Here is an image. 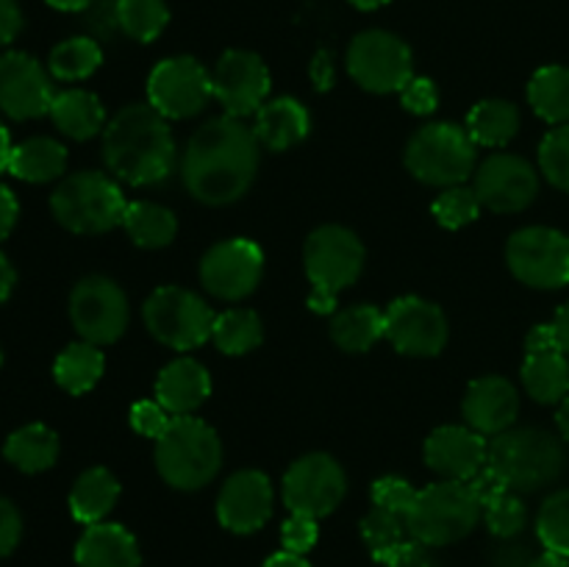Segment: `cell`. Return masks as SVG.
<instances>
[{
    "mask_svg": "<svg viewBox=\"0 0 569 567\" xmlns=\"http://www.w3.org/2000/svg\"><path fill=\"white\" fill-rule=\"evenodd\" d=\"M50 120L64 137L87 142V139L103 133L106 109L98 94L87 92V89H64V92H56Z\"/></svg>",
    "mask_w": 569,
    "mask_h": 567,
    "instance_id": "484cf974",
    "label": "cell"
},
{
    "mask_svg": "<svg viewBox=\"0 0 569 567\" xmlns=\"http://www.w3.org/2000/svg\"><path fill=\"white\" fill-rule=\"evenodd\" d=\"M383 322H387L383 337L403 356L431 359V356L442 354L448 345L450 328L442 306L417 298V295L392 300L383 311Z\"/></svg>",
    "mask_w": 569,
    "mask_h": 567,
    "instance_id": "2e32d148",
    "label": "cell"
},
{
    "mask_svg": "<svg viewBox=\"0 0 569 567\" xmlns=\"http://www.w3.org/2000/svg\"><path fill=\"white\" fill-rule=\"evenodd\" d=\"M264 276V250L248 237H231L211 245L200 259V284L220 300H242L256 292Z\"/></svg>",
    "mask_w": 569,
    "mask_h": 567,
    "instance_id": "9a60e30c",
    "label": "cell"
},
{
    "mask_svg": "<svg viewBox=\"0 0 569 567\" xmlns=\"http://www.w3.org/2000/svg\"><path fill=\"white\" fill-rule=\"evenodd\" d=\"M103 350L92 342H72L56 356L53 365V378L64 392L70 395H83L100 381L103 376Z\"/></svg>",
    "mask_w": 569,
    "mask_h": 567,
    "instance_id": "836d02e7",
    "label": "cell"
},
{
    "mask_svg": "<svg viewBox=\"0 0 569 567\" xmlns=\"http://www.w3.org/2000/svg\"><path fill=\"white\" fill-rule=\"evenodd\" d=\"M489 439L470 426H442L428 434L426 465L445 481H470L487 467Z\"/></svg>",
    "mask_w": 569,
    "mask_h": 567,
    "instance_id": "44dd1931",
    "label": "cell"
},
{
    "mask_svg": "<svg viewBox=\"0 0 569 567\" xmlns=\"http://www.w3.org/2000/svg\"><path fill=\"white\" fill-rule=\"evenodd\" d=\"M11 148H14V145H11V137H9V128H6V126H3V122H0V172H6V170H9Z\"/></svg>",
    "mask_w": 569,
    "mask_h": 567,
    "instance_id": "91938a15",
    "label": "cell"
},
{
    "mask_svg": "<svg viewBox=\"0 0 569 567\" xmlns=\"http://www.w3.org/2000/svg\"><path fill=\"white\" fill-rule=\"evenodd\" d=\"M528 100L531 109L550 126H567L569 122V67L550 64L533 72L528 83Z\"/></svg>",
    "mask_w": 569,
    "mask_h": 567,
    "instance_id": "e575fe53",
    "label": "cell"
},
{
    "mask_svg": "<svg viewBox=\"0 0 569 567\" xmlns=\"http://www.w3.org/2000/svg\"><path fill=\"white\" fill-rule=\"evenodd\" d=\"M320 539V526H317L315 517L306 515H292L289 520H283L281 526V545L287 554L306 556Z\"/></svg>",
    "mask_w": 569,
    "mask_h": 567,
    "instance_id": "f6af8a7d",
    "label": "cell"
},
{
    "mask_svg": "<svg viewBox=\"0 0 569 567\" xmlns=\"http://www.w3.org/2000/svg\"><path fill=\"white\" fill-rule=\"evenodd\" d=\"M506 261L517 281L533 289H559L569 284V237L548 226H528L511 233Z\"/></svg>",
    "mask_w": 569,
    "mask_h": 567,
    "instance_id": "8fae6325",
    "label": "cell"
},
{
    "mask_svg": "<svg viewBox=\"0 0 569 567\" xmlns=\"http://www.w3.org/2000/svg\"><path fill=\"white\" fill-rule=\"evenodd\" d=\"M481 209L483 206L481 200H478L476 189L467 187V183H456V187L442 189L431 206L433 220L442 228H448V231H459V228L476 222Z\"/></svg>",
    "mask_w": 569,
    "mask_h": 567,
    "instance_id": "60d3db41",
    "label": "cell"
},
{
    "mask_svg": "<svg viewBox=\"0 0 569 567\" xmlns=\"http://www.w3.org/2000/svg\"><path fill=\"white\" fill-rule=\"evenodd\" d=\"M483 517V506L467 481H437L417 493L409 515V534L428 548H442L470 537Z\"/></svg>",
    "mask_w": 569,
    "mask_h": 567,
    "instance_id": "ba28073f",
    "label": "cell"
},
{
    "mask_svg": "<svg viewBox=\"0 0 569 567\" xmlns=\"http://www.w3.org/2000/svg\"><path fill=\"white\" fill-rule=\"evenodd\" d=\"M348 493L342 465L328 454H306L283 472V504L292 515L328 517Z\"/></svg>",
    "mask_w": 569,
    "mask_h": 567,
    "instance_id": "5bb4252c",
    "label": "cell"
},
{
    "mask_svg": "<svg viewBox=\"0 0 569 567\" xmlns=\"http://www.w3.org/2000/svg\"><path fill=\"white\" fill-rule=\"evenodd\" d=\"M400 103L406 111L417 117H428L437 111L439 106V89L431 78L415 76L403 89H400Z\"/></svg>",
    "mask_w": 569,
    "mask_h": 567,
    "instance_id": "bcb514c9",
    "label": "cell"
},
{
    "mask_svg": "<svg viewBox=\"0 0 569 567\" xmlns=\"http://www.w3.org/2000/svg\"><path fill=\"white\" fill-rule=\"evenodd\" d=\"M472 189L483 209L515 215L528 209L539 195V176L528 159L517 153H492L472 172Z\"/></svg>",
    "mask_w": 569,
    "mask_h": 567,
    "instance_id": "e0dca14e",
    "label": "cell"
},
{
    "mask_svg": "<svg viewBox=\"0 0 569 567\" xmlns=\"http://www.w3.org/2000/svg\"><path fill=\"white\" fill-rule=\"evenodd\" d=\"M261 567H311V565L306 561V556H295V554H287V550H278V554H272Z\"/></svg>",
    "mask_w": 569,
    "mask_h": 567,
    "instance_id": "6f0895ef",
    "label": "cell"
},
{
    "mask_svg": "<svg viewBox=\"0 0 569 567\" xmlns=\"http://www.w3.org/2000/svg\"><path fill=\"white\" fill-rule=\"evenodd\" d=\"M17 217H20V203H17L14 192L0 183V242H3V239L11 233Z\"/></svg>",
    "mask_w": 569,
    "mask_h": 567,
    "instance_id": "f5cc1de1",
    "label": "cell"
},
{
    "mask_svg": "<svg viewBox=\"0 0 569 567\" xmlns=\"http://www.w3.org/2000/svg\"><path fill=\"white\" fill-rule=\"evenodd\" d=\"M383 311L370 304L348 306L331 317V339L345 354H367L378 339H383Z\"/></svg>",
    "mask_w": 569,
    "mask_h": 567,
    "instance_id": "1f68e13d",
    "label": "cell"
},
{
    "mask_svg": "<svg viewBox=\"0 0 569 567\" xmlns=\"http://www.w3.org/2000/svg\"><path fill=\"white\" fill-rule=\"evenodd\" d=\"M122 228L133 245L144 250H159L176 239L178 220L167 206L150 203V200H133L126 206Z\"/></svg>",
    "mask_w": 569,
    "mask_h": 567,
    "instance_id": "d6a6232c",
    "label": "cell"
},
{
    "mask_svg": "<svg viewBox=\"0 0 569 567\" xmlns=\"http://www.w3.org/2000/svg\"><path fill=\"white\" fill-rule=\"evenodd\" d=\"M22 31V11L17 0H0V48L14 42Z\"/></svg>",
    "mask_w": 569,
    "mask_h": 567,
    "instance_id": "f907efd6",
    "label": "cell"
},
{
    "mask_svg": "<svg viewBox=\"0 0 569 567\" xmlns=\"http://www.w3.org/2000/svg\"><path fill=\"white\" fill-rule=\"evenodd\" d=\"M537 537L545 550L569 556V489H559L537 515Z\"/></svg>",
    "mask_w": 569,
    "mask_h": 567,
    "instance_id": "b9f144b4",
    "label": "cell"
},
{
    "mask_svg": "<svg viewBox=\"0 0 569 567\" xmlns=\"http://www.w3.org/2000/svg\"><path fill=\"white\" fill-rule=\"evenodd\" d=\"M483 520H487V528L500 539H515L517 534L526 528L528 523V509L526 500H522L520 493L503 487L495 495H489L483 500Z\"/></svg>",
    "mask_w": 569,
    "mask_h": 567,
    "instance_id": "ab89813d",
    "label": "cell"
},
{
    "mask_svg": "<svg viewBox=\"0 0 569 567\" xmlns=\"http://www.w3.org/2000/svg\"><path fill=\"white\" fill-rule=\"evenodd\" d=\"M156 470L172 489L194 493L214 481L222 467V442L209 422L192 415L172 417L156 439Z\"/></svg>",
    "mask_w": 569,
    "mask_h": 567,
    "instance_id": "5b68a950",
    "label": "cell"
},
{
    "mask_svg": "<svg viewBox=\"0 0 569 567\" xmlns=\"http://www.w3.org/2000/svg\"><path fill=\"white\" fill-rule=\"evenodd\" d=\"M272 500L276 493L270 476L261 470H239L217 495V520L233 534H253L270 520Z\"/></svg>",
    "mask_w": 569,
    "mask_h": 567,
    "instance_id": "ffe728a7",
    "label": "cell"
},
{
    "mask_svg": "<svg viewBox=\"0 0 569 567\" xmlns=\"http://www.w3.org/2000/svg\"><path fill=\"white\" fill-rule=\"evenodd\" d=\"M0 365H3V350H0Z\"/></svg>",
    "mask_w": 569,
    "mask_h": 567,
    "instance_id": "e7e4bbea",
    "label": "cell"
},
{
    "mask_svg": "<svg viewBox=\"0 0 569 567\" xmlns=\"http://www.w3.org/2000/svg\"><path fill=\"white\" fill-rule=\"evenodd\" d=\"M520 376L522 387L537 404H561L569 395V359L559 348L526 354Z\"/></svg>",
    "mask_w": 569,
    "mask_h": 567,
    "instance_id": "83f0119b",
    "label": "cell"
},
{
    "mask_svg": "<svg viewBox=\"0 0 569 567\" xmlns=\"http://www.w3.org/2000/svg\"><path fill=\"white\" fill-rule=\"evenodd\" d=\"M461 411L472 431L483 437H498L515 428L517 415H520V395L509 378L481 376L467 387Z\"/></svg>",
    "mask_w": 569,
    "mask_h": 567,
    "instance_id": "7402d4cb",
    "label": "cell"
},
{
    "mask_svg": "<svg viewBox=\"0 0 569 567\" xmlns=\"http://www.w3.org/2000/svg\"><path fill=\"white\" fill-rule=\"evenodd\" d=\"M211 395V378L200 361L181 356L172 359L156 378V400L172 417H183L198 411Z\"/></svg>",
    "mask_w": 569,
    "mask_h": 567,
    "instance_id": "603a6c76",
    "label": "cell"
},
{
    "mask_svg": "<svg viewBox=\"0 0 569 567\" xmlns=\"http://www.w3.org/2000/svg\"><path fill=\"white\" fill-rule=\"evenodd\" d=\"M120 31L137 42H153L170 22L164 0H117Z\"/></svg>",
    "mask_w": 569,
    "mask_h": 567,
    "instance_id": "74e56055",
    "label": "cell"
},
{
    "mask_svg": "<svg viewBox=\"0 0 569 567\" xmlns=\"http://www.w3.org/2000/svg\"><path fill=\"white\" fill-rule=\"evenodd\" d=\"M465 128L478 148H506L520 131V109L511 100L487 98L472 106Z\"/></svg>",
    "mask_w": 569,
    "mask_h": 567,
    "instance_id": "f1b7e54d",
    "label": "cell"
},
{
    "mask_svg": "<svg viewBox=\"0 0 569 567\" xmlns=\"http://www.w3.org/2000/svg\"><path fill=\"white\" fill-rule=\"evenodd\" d=\"M350 3L361 11H376V9H381V6H387L389 0H350Z\"/></svg>",
    "mask_w": 569,
    "mask_h": 567,
    "instance_id": "be15d7a7",
    "label": "cell"
},
{
    "mask_svg": "<svg viewBox=\"0 0 569 567\" xmlns=\"http://www.w3.org/2000/svg\"><path fill=\"white\" fill-rule=\"evenodd\" d=\"M67 167L64 145L50 137H31L11 148L9 172L28 183H48L61 178Z\"/></svg>",
    "mask_w": 569,
    "mask_h": 567,
    "instance_id": "f546056e",
    "label": "cell"
},
{
    "mask_svg": "<svg viewBox=\"0 0 569 567\" xmlns=\"http://www.w3.org/2000/svg\"><path fill=\"white\" fill-rule=\"evenodd\" d=\"M22 537V517L11 500L0 498V559L17 548Z\"/></svg>",
    "mask_w": 569,
    "mask_h": 567,
    "instance_id": "681fc988",
    "label": "cell"
},
{
    "mask_svg": "<svg viewBox=\"0 0 569 567\" xmlns=\"http://www.w3.org/2000/svg\"><path fill=\"white\" fill-rule=\"evenodd\" d=\"M120 500V481L106 467H89L76 478L70 489V511L83 526H94L109 517Z\"/></svg>",
    "mask_w": 569,
    "mask_h": 567,
    "instance_id": "4316f807",
    "label": "cell"
},
{
    "mask_svg": "<svg viewBox=\"0 0 569 567\" xmlns=\"http://www.w3.org/2000/svg\"><path fill=\"white\" fill-rule=\"evenodd\" d=\"M528 567H569V556L553 554V550H545V554L533 556Z\"/></svg>",
    "mask_w": 569,
    "mask_h": 567,
    "instance_id": "680465c9",
    "label": "cell"
},
{
    "mask_svg": "<svg viewBox=\"0 0 569 567\" xmlns=\"http://www.w3.org/2000/svg\"><path fill=\"white\" fill-rule=\"evenodd\" d=\"M303 267L311 284L309 309L333 315L339 292L353 287L365 270V245L350 228L320 226L306 239Z\"/></svg>",
    "mask_w": 569,
    "mask_h": 567,
    "instance_id": "277c9868",
    "label": "cell"
},
{
    "mask_svg": "<svg viewBox=\"0 0 569 567\" xmlns=\"http://www.w3.org/2000/svg\"><path fill=\"white\" fill-rule=\"evenodd\" d=\"M487 467L515 493H537L567 470V450L542 428H509L489 439Z\"/></svg>",
    "mask_w": 569,
    "mask_h": 567,
    "instance_id": "3957f363",
    "label": "cell"
},
{
    "mask_svg": "<svg viewBox=\"0 0 569 567\" xmlns=\"http://www.w3.org/2000/svg\"><path fill=\"white\" fill-rule=\"evenodd\" d=\"M553 348H559V342H556L553 322L531 328V334H528V339H526V354H531V350H553Z\"/></svg>",
    "mask_w": 569,
    "mask_h": 567,
    "instance_id": "db71d44e",
    "label": "cell"
},
{
    "mask_svg": "<svg viewBox=\"0 0 569 567\" xmlns=\"http://www.w3.org/2000/svg\"><path fill=\"white\" fill-rule=\"evenodd\" d=\"M53 81L33 56L9 50L0 56V111L11 120H37L50 115L53 106Z\"/></svg>",
    "mask_w": 569,
    "mask_h": 567,
    "instance_id": "d6986e66",
    "label": "cell"
},
{
    "mask_svg": "<svg viewBox=\"0 0 569 567\" xmlns=\"http://www.w3.org/2000/svg\"><path fill=\"white\" fill-rule=\"evenodd\" d=\"M3 456L9 465H14L22 472H42L50 470L59 459V437L53 428L42 426V422H31L22 426L6 439Z\"/></svg>",
    "mask_w": 569,
    "mask_h": 567,
    "instance_id": "4dcf8cb0",
    "label": "cell"
},
{
    "mask_svg": "<svg viewBox=\"0 0 569 567\" xmlns=\"http://www.w3.org/2000/svg\"><path fill=\"white\" fill-rule=\"evenodd\" d=\"M539 170L561 192H569V122L556 126L539 145Z\"/></svg>",
    "mask_w": 569,
    "mask_h": 567,
    "instance_id": "7bdbcfd3",
    "label": "cell"
},
{
    "mask_svg": "<svg viewBox=\"0 0 569 567\" xmlns=\"http://www.w3.org/2000/svg\"><path fill=\"white\" fill-rule=\"evenodd\" d=\"M420 489L411 487L406 478L400 476H383L372 484L370 495H372V506H381V509L395 511V515L406 517L409 520L411 509H415V500Z\"/></svg>",
    "mask_w": 569,
    "mask_h": 567,
    "instance_id": "ee69618b",
    "label": "cell"
},
{
    "mask_svg": "<svg viewBox=\"0 0 569 567\" xmlns=\"http://www.w3.org/2000/svg\"><path fill=\"white\" fill-rule=\"evenodd\" d=\"M264 339V326L253 309H228L217 315L214 328H211V342L226 356H244L256 350Z\"/></svg>",
    "mask_w": 569,
    "mask_h": 567,
    "instance_id": "d590c367",
    "label": "cell"
},
{
    "mask_svg": "<svg viewBox=\"0 0 569 567\" xmlns=\"http://www.w3.org/2000/svg\"><path fill=\"white\" fill-rule=\"evenodd\" d=\"M44 3L59 11H87L92 6V0H44Z\"/></svg>",
    "mask_w": 569,
    "mask_h": 567,
    "instance_id": "94428289",
    "label": "cell"
},
{
    "mask_svg": "<svg viewBox=\"0 0 569 567\" xmlns=\"http://www.w3.org/2000/svg\"><path fill=\"white\" fill-rule=\"evenodd\" d=\"M128 298L117 281L106 276H87L70 292V320L78 337L92 345H111L126 334Z\"/></svg>",
    "mask_w": 569,
    "mask_h": 567,
    "instance_id": "4fadbf2b",
    "label": "cell"
},
{
    "mask_svg": "<svg viewBox=\"0 0 569 567\" xmlns=\"http://www.w3.org/2000/svg\"><path fill=\"white\" fill-rule=\"evenodd\" d=\"M14 284H17L14 267H11V261L0 253V304H3V300H9Z\"/></svg>",
    "mask_w": 569,
    "mask_h": 567,
    "instance_id": "9f6ffc18",
    "label": "cell"
},
{
    "mask_svg": "<svg viewBox=\"0 0 569 567\" xmlns=\"http://www.w3.org/2000/svg\"><path fill=\"white\" fill-rule=\"evenodd\" d=\"M383 567H437L431 548L422 545L420 539L409 537L403 545H398L395 550H389L381 559Z\"/></svg>",
    "mask_w": 569,
    "mask_h": 567,
    "instance_id": "c3c4849f",
    "label": "cell"
},
{
    "mask_svg": "<svg viewBox=\"0 0 569 567\" xmlns=\"http://www.w3.org/2000/svg\"><path fill=\"white\" fill-rule=\"evenodd\" d=\"M406 170L428 187L448 189L467 183L478 167V145L465 126L456 122H431L420 128L406 145Z\"/></svg>",
    "mask_w": 569,
    "mask_h": 567,
    "instance_id": "8992f818",
    "label": "cell"
},
{
    "mask_svg": "<svg viewBox=\"0 0 569 567\" xmlns=\"http://www.w3.org/2000/svg\"><path fill=\"white\" fill-rule=\"evenodd\" d=\"M103 161L131 187H153L176 170V137L150 103L122 106L103 128Z\"/></svg>",
    "mask_w": 569,
    "mask_h": 567,
    "instance_id": "7a4b0ae2",
    "label": "cell"
},
{
    "mask_svg": "<svg viewBox=\"0 0 569 567\" xmlns=\"http://www.w3.org/2000/svg\"><path fill=\"white\" fill-rule=\"evenodd\" d=\"M311 83H315L320 92H328L333 87V78H337V70H333V56L331 50H317V56L311 59L309 67Z\"/></svg>",
    "mask_w": 569,
    "mask_h": 567,
    "instance_id": "816d5d0a",
    "label": "cell"
},
{
    "mask_svg": "<svg viewBox=\"0 0 569 567\" xmlns=\"http://www.w3.org/2000/svg\"><path fill=\"white\" fill-rule=\"evenodd\" d=\"M214 98L211 72L192 56L159 61L148 76V103L167 120H189Z\"/></svg>",
    "mask_w": 569,
    "mask_h": 567,
    "instance_id": "7c38bea8",
    "label": "cell"
},
{
    "mask_svg": "<svg viewBox=\"0 0 569 567\" xmlns=\"http://www.w3.org/2000/svg\"><path fill=\"white\" fill-rule=\"evenodd\" d=\"M261 145L239 117L206 120L181 156V181L206 206H231L248 195L259 172Z\"/></svg>",
    "mask_w": 569,
    "mask_h": 567,
    "instance_id": "6da1fadb",
    "label": "cell"
},
{
    "mask_svg": "<svg viewBox=\"0 0 569 567\" xmlns=\"http://www.w3.org/2000/svg\"><path fill=\"white\" fill-rule=\"evenodd\" d=\"M103 64V50L92 37L64 39L50 50L48 70L59 81H83Z\"/></svg>",
    "mask_w": 569,
    "mask_h": 567,
    "instance_id": "8d00e7d4",
    "label": "cell"
},
{
    "mask_svg": "<svg viewBox=\"0 0 569 567\" xmlns=\"http://www.w3.org/2000/svg\"><path fill=\"white\" fill-rule=\"evenodd\" d=\"M131 426L133 431L142 434L148 439H159L167 431V426L172 422L170 411L159 404V400H137L131 406Z\"/></svg>",
    "mask_w": 569,
    "mask_h": 567,
    "instance_id": "7dc6e473",
    "label": "cell"
},
{
    "mask_svg": "<svg viewBox=\"0 0 569 567\" xmlns=\"http://www.w3.org/2000/svg\"><path fill=\"white\" fill-rule=\"evenodd\" d=\"M148 331L172 350L200 348L211 339L217 315L198 292L183 287H159L142 306Z\"/></svg>",
    "mask_w": 569,
    "mask_h": 567,
    "instance_id": "9c48e42d",
    "label": "cell"
},
{
    "mask_svg": "<svg viewBox=\"0 0 569 567\" xmlns=\"http://www.w3.org/2000/svg\"><path fill=\"white\" fill-rule=\"evenodd\" d=\"M126 206L120 183L98 170L72 172L50 195V211L72 233H106L122 226Z\"/></svg>",
    "mask_w": 569,
    "mask_h": 567,
    "instance_id": "52a82bcc",
    "label": "cell"
},
{
    "mask_svg": "<svg viewBox=\"0 0 569 567\" xmlns=\"http://www.w3.org/2000/svg\"><path fill=\"white\" fill-rule=\"evenodd\" d=\"M556 426H559L561 437L569 442V395L559 404V411H556Z\"/></svg>",
    "mask_w": 569,
    "mask_h": 567,
    "instance_id": "6125c7cd",
    "label": "cell"
},
{
    "mask_svg": "<svg viewBox=\"0 0 569 567\" xmlns=\"http://www.w3.org/2000/svg\"><path fill=\"white\" fill-rule=\"evenodd\" d=\"M78 567H142L137 537L120 523L87 526L76 545Z\"/></svg>",
    "mask_w": 569,
    "mask_h": 567,
    "instance_id": "cb8c5ba5",
    "label": "cell"
},
{
    "mask_svg": "<svg viewBox=\"0 0 569 567\" xmlns=\"http://www.w3.org/2000/svg\"><path fill=\"white\" fill-rule=\"evenodd\" d=\"M311 131V115L298 98H272L256 111L253 133L259 139L261 148L272 150H289L295 145L303 142Z\"/></svg>",
    "mask_w": 569,
    "mask_h": 567,
    "instance_id": "d4e9b609",
    "label": "cell"
},
{
    "mask_svg": "<svg viewBox=\"0 0 569 567\" xmlns=\"http://www.w3.org/2000/svg\"><path fill=\"white\" fill-rule=\"evenodd\" d=\"M348 72L361 89L376 94L400 92L415 78V59L411 50L398 33L361 31L348 48Z\"/></svg>",
    "mask_w": 569,
    "mask_h": 567,
    "instance_id": "30bf717a",
    "label": "cell"
},
{
    "mask_svg": "<svg viewBox=\"0 0 569 567\" xmlns=\"http://www.w3.org/2000/svg\"><path fill=\"white\" fill-rule=\"evenodd\" d=\"M214 98L231 117H248L256 115L261 106L267 103L270 94V70H267L264 59L253 50H226L217 61L214 72Z\"/></svg>",
    "mask_w": 569,
    "mask_h": 567,
    "instance_id": "ac0fdd59",
    "label": "cell"
},
{
    "mask_svg": "<svg viewBox=\"0 0 569 567\" xmlns=\"http://www.w3.org/2000/svg\"><path fill=\"white\" fill-rule=\"evenodd\" d=\"M553 331H556V342H559L561 354L569 356V304H565L559 311H556Z\"/></svg>",
    "mask_w": 569,
    "mask_h": 567,
    "instance_id": "11a10c76",
    "label": "cell"
},
{
    "mask_svg": "<svg viewBox=\"0 0 569 567\" xmlns=\"http://www.w3.org/2000/svg\"><path fill=\"white\" fill-rule=\"evenodd\" d=\"M409 537V520L395 515V511L381 509V506H372L361 520V539H365L367 550L376 561H381L389 550L403 545Z\"/></svg>",
    "mask_w": 569,
    "mask_h": 567,
    "instance_id": "f35d334b",
    "label": "cell"
}]
</instances>
